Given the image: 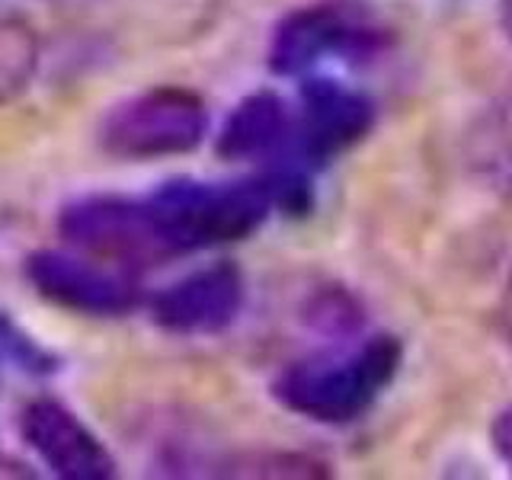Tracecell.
<instances>
[{
  "mask_svg": "<svg viewBox=\"0 0 512 480\" xmlns=\"http://www.w3.org/2000/svg\"><path fill=\"white\" fill-rule=\"evenodd\" d=\"M276 205L266 176L250 180H170L148 196H80L58 215L71 247L141 269L170 256L250 237Z\"/></svg>",
  "mask_w": 512,
  "mask_h": 480,
  "instance_id": "1",
  "label": "cell"
},
{
  "mask_svg": "<svg viewBox=\"0 0 512 480\" xmlns=\"http://www.w3.org/2000/svg\"><path fill=\"white\" fill-rule=\"evenodd\" d=\"M404 362V346L391 333H372L365 340L327 349L317 356L285 365L272 381L276 400L304 420L340 426L359 420L391 388Z\"/></svg>",
  "mask_w": 512,
  "mask_h": 480,
  "instance_id": "2",
  "label": "cell"
},
{
  "mask_svg": "<svg viewBox=\"0 0 512 480\" xmlns=\"http://www.w3.org/2000/svg\"><path fill=\"white\" fill-rule=\"evenodd\" d=\"M208 132L205 103L183 87H151L112 106L100 148L119 160H157L196 151Z\"/></svg>",
  "mask_w": 512,
  "mask_h": 480,
  "instance_id": "3",
  "label": "cell"
},
{
  "mask_svg": "<svg viewBox=\"0 0 512 480\" xmlns=\"http://www.w3.org/2000/svg\"><path fill=\"white\" fill-rule=\"evenodd\" d=\"M388 32L365 10L349 4H308L279 23L269 45V64L276 74H308L327 58L365 61L378 55Z\"/></svg>",
  "mask_w": 512,
  "mask_h": 480,
  "instance_id": "4",
  "label": "cell"
},
{
  "mask_svg": "<svg viewBox=\"0 0 512 480\" xmlns=\"http://www.w3.org/2000/svg\"><path fill=\"white\" fill-rule=\"evenodd\" d=\"M26 279L55 308L87 317H122L141 301L135 269L100 260L84 250H36L26 260Z\"/></svg>",
  "mask_w": 512,
  "mask_h": 480,
  "instance_id": "5",
  "label": "cell"
},
{
  "mask_svg": "<svg viewBox=\"0 0 512 480\" xmlns=\"http://www.w3.org/2000/svg\"><path fill=\"white\" fill-rule=\"evenodd\" d=\"M375 122L372 100L333 77H308L295 109V154L304 170L327 164L368 135Z\"/></svg>",
  "mask_w": 512,
  "mask_h": 480,
  "instance_id": "6",
  "label": "cell"
},
{
  "mask_svg": "<svg viewBox=\"0 0 512 480\" xmlns=\"http://www.w3.org/2000/svg\"><path fill=\"white\" fill-rule=\"evenodd\" d=\"M244 308V276L228 260L186 272L160 288L151 301V320L176 336H212L231 327Z\"/></svg>",
  "mask_w": 512,
  "mask_h": 480,
  "instance_id": "7",
  "label": "cell"
},
{
  "mask_svg": "<svg viewBox=\"0 0 512 480\" xmlns=\"http://www.w3.org/2000/svg\"><path fill=\"white\" fill-rule=\"evenodd\" d=\"M20 432L29 452L64 480H106L116 474L100 436L55 397L29 400L20 413Z\"/></svg>",
  "mask_w": 512,
  "mask_h": 480,
  "instance_id": "8",
  "label": "cell"
},
{
  "mask_svg": "<svg viewBox=\"0 0 512 480\" xmlns=\"http://www.w3.org/2000/svg\"><path fill=\"white\" fill-rule=\"evenodd\" d=\"M468 164L490 189L512 199V96L474 122L468 135Z\"/></svg>",
  "mask_w": 512,
  "mask_h": 480,
  "instance_id": "9",
  "label": "cell"
},
{
  "mask_svg": "<svg viewBox=\"0 0 512 480\" xmlns=\"http://www.w3.org/2000/svg\"><path fill=\"white\" fill-rule=\"evenodd\" d=\"M39 64V39L20 13L0 0V106L29 87Z\"/></svg>",
  "mask_w": 512,
  "mask_h": 480,
  "instance_id": "10",
  "label": "cell"
},
{
  "mask_svg": "<svg viewBox=\"0 0 512 480\" xmlns=\"http://www.w3.org/2000/svg\"><path fill=\"white\" fill-rule=\"evenodd\" d=\"M490 439H493L496 455H500L503 464L512 471V407L496 413V420L490 426Z\"/></svg>",
  "mask_w": 512,
  "mask_h": 480,
  "instance_id": "11",
  "label": "cell"
},
{
  "mask_svg": "<svg viewBox=\"0 0 512 480\" xmlns=\"http://www.w3.org/2000/svg\"><path fill=\"white\" fill-rule=\"evenodd\" d=\"M500 333H503V343L512 352V276L503 288V298H500Z\"/></svg>",
  "mask_w": 512,
  "mask_h": 480,
  "instance_id": "12",
  "label": "cell"
},
{
  "mask_svg": "<svg viewBox=\"0 0 512 480\" xmlns=\"http://www.w3.org/2000/svg\"><path fill=\"white\" fill-rule=\"evenodd\" d=\"M500 23H503V32L512 39V0H503L500 4Z\"/></svg>",
  "mask_w": 512,
  "mask_h": 480,
  "instance_id": "13",
  "label": "cell"
}]
</instances>
